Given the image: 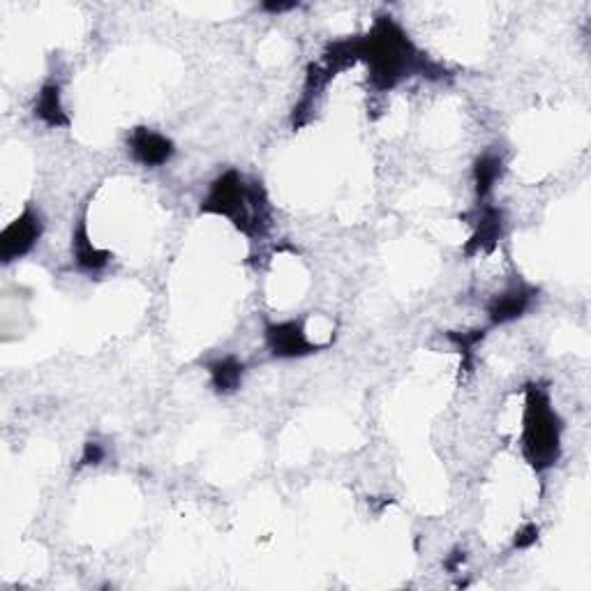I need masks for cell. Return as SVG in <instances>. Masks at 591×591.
I'll use <instances>...</instances> for the list:
<instances>
[{
  "label": "cell",
  "instance_id": "3",
  "mask_svg": "<svg viewBox=\"0 0 591 591\" xmlns=\"http://www.w3.org/2000/svg\"><path fill=\"white\" fill-rule=\"evenodd\" d=\"M561 430L564 423L552 407L548 388L529 384L525 391V418H522V453L534 471H548L561 458Z\"/></svg>",
  "mask_w": 591,
  "mask_h": 591
},
{
  "label": "cell",
  "instance_id": "8",
  "mask_svg": "<svg viewBox=\"0 0 591 591\" xmlns=\"http://www.w3.org/2000/svg\"><path fill=\"white\" fill-rule=\"evenodd\" d=\"M501 231H504V213L495 206H483L474 222V234L465 245V257H476L481 252L495 250Z\"/></svg>",
  "mask_w": 591,
  "mask_h": 591
},
{
  "label": "cell",
  "instance_id": "5",
  "mask_svg": "<svg viewBox=\"0 0 591 591\" xmlns=\"http://www.w3.org/2000/svg\"><path fill=\"white\" fill-rule=\"evenodd\" d=\"M266 347L275 358H303L317 354L321 347L308 340L301 321H280L266 326Z\"/></svg>",
  "mask_w": 591,
  "mask_h": 591
},
{
  "label": "cell",
  "instance_id": "17",
  "mask_svg": "<svg viewBox=\"0 0 591 591\" xmlns=\"http://www.w3.org/2000/svg\"><path fill=\"white\" fill-rule=\"evenodd\" d=\"M296 7H298V3H264V10L266 12H273V14L296 10Z\"/></svg>",
  "mask_w": 591,
  "mask_h": 591
},
{
  "label": "cell",
  "instance_id": "12",
  "mask_svg": "<svg viewBox=\"0 0 591 591\" xmlns=\"http://www.w3.org/2000/svg\"><path fill=\"white\" fill-rule=\"evenodd\" d=\"M504 174V157L499 153H483L474 164V185H476V197L485 199L492 192V187Z\"/></svg>",
  "mask_w": 591,
  "mask_h": 591
},
{
  "label": "cell",
  "instance_id": "7",
  "mask_svg": "<svg viewBox=\"0 0 591 591\" xmlns=\"http://www.w3.org/2000/svg\"><path fill=\"white\" fill-rule=\"evenodd\" d=\"M538 294V289L531 287V284H515V287L506 289L504 294L495 296L488 305V317H490V324L492 326H501V324H508V321H515L520 319L522 314L529 310L531 301H534Z\"/></svg>",
  "mask_w": 591,
  "mask_h": 591
},
{
  "label": "cell",
  "instance_id": "15",
  "mask_svg": "<svg viewBox=\"0 0 591 591\" xmlns=\"http://www.w3.org/2000/svg\"><path fill=\"white\" fill-rule=\"evenodd\" d=\"M536 541H538V527L534 525V522H527V525L522 527L518 534H515L513 548L527 550V548H531V545H536Z\"/></svg>",
  "mask_w": 591,
  "mask_h": 591
},
{
  "label": "cell",
  "instance_id": "11",
  "mask_svg": "<svg viewBox=\"0 0 591 591\" xmlns=\"http://www.w3.org/2000/svg\"><path fill=\"white\" fill-rule=\"evenodd\" d=\"M208 374H211V384L215 388V393L231 395L243 386L245 365L243 361H238L236 356H222L218 361L208 365Z\"/></svg>",
  "mask_w": 591,
  "mask_h": 591
},
{
  "label": "cell",
  "instance_id": "6",
  "mask_svg": "<svg viewBox=\"0 0 591 591\" xmlns=\"http://www.w3.org/2000/svg\"><path fill=\"white\" fill-rule=\"evenodd\" d=\"M127 146H130L132 160L148 169L162 167V164H167L176 153L174 141L164 137L160 132L151 130V127H134L130 139H127Z\"/></svg>",
  "mask_w": 591,
  "mask_h": 591
},
{
  "label": "cell",
  "instance_id": "14",
  "mask_svg": "<svg viewBox=\"0 0 591 591\" xmlns=\"http://www.w3.org/2000/svg\"><path fill=\"white\" fill-rule=\"evenodd\" d=\"M104 458H107V451H104L102 444H97V441H86L79 465L81 467H97V465H102Z\"/></svg>",
  "mask_w": 591,
  "mask_h": 591
},
{
  "label": "cell",
  "instance_id": "1",
  "mask_svg": "<svg viewBox=\"0 0 591 591\" xmlns=\"http://www.w3.org/2000/svg\"><path fill=\"white\" fill-rule=\"evenodd\" d=\"M358 61L368 65V81L374 91H393L411 77L444 79L448 70L430 61L393 17L381 14L365 35L356 37Z\"/></svg>",
  "mask_w": 591,
  "mask_h": 591
},
{
  "label": "cell",
  "instance_id": "4",
  "mask_svg": "<svg viewBox=\"0 0 591 591\" xmlns=\"http://www.w3.org/2000/svg\"><path fill=\"white\" fill-rule=\"evenodd\" d=\"M44 234V220L40 211L33 206H26L24 213L17 220H12L0 234V259L3 264H12L21 257H26Z\"/></svg>",
  "mask_w": 591,
  "mask_h": 591
},
{
  "label": "cell",
  "instance_id": "9",
  "mask_svg": "<svg viewBox=\"0 0 591 591\" xmlns=\"http://www.w3.org/2000/svg\"><path fill=\"white\" fill-rule=\"evenodd\" d=\"M72 257H74V261H77V266L81 268V271H86V273L102 271V268L111 261V252L95 248L91 236H88L86 213L81 215L77 227H74V231H72Z\"/></svg>",
  "mask_w": 591,
  "mask_h": 591
},
{
  "label": "cell",
  "instance_id": "2",
  "mask_svg": "<svg viewBox=\"0 0 591 591\" xmlns=\"http://www.w3.org/2000/svg\"><path fill=\"white\" fill-rule=\"evenodd\" d=\"M199 211L227 218L241 234L250 238L268 234L273 224V208L264 185L250 181L236 169L224 171L215 178Z\"/></svg>",
  "mask_w": 591,
  "mask_h": 591
},
{
  "label": "cell",
  "instance_id": "13",
  "mask_svg": "<svg viewBox=\"0 0 591 591\" xmlns=\"http://www.w3.org/2000/svg\"><path fill=\"white\" fill-rule=\"evenodd\" d=\"M446 338L451 340L455 347L460 349V354L465 356V370L471 368V354H474V347L485 338V331H469V333H458L448 331Z\"/></svg>",
  "mask_w": 591,
  "mask_h": 591
},
{
  "label": "cell",
  "instance_id": "16",
  "mask_svg": "<svg viewBox=\"0 0 591 591\" xmlns=\"http://www.w3.org/2000/svg\"><path fill=\"white\" fill-rule=\"evenodd\" d=\"M465 559H467L465 550H453L451 555L446 557V561H444V568H446V571L455 573V571H458V568H460L462 564H465Z\"/></svg>",
  "mask_w": 591,
  "mask_h": 591
},
{
  "label": "cell",
  "instance_id": "10",
  "mask_svg": "<svg viewBox=\"0 0 591 591\" xmlns=\"http://www.w3.org/2000/svg\"><path fill=\"white\" fill-rule=\"evenodd\" d=\"M35 118H40L44 125L49 127H67L70 125V118H67L61 100V86L58 84H44L40 93L35 97L33 107Z\"/></svg>",
  "mask_w": 591,
  "mask_h": 591
}]
</instances>
